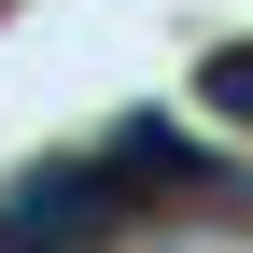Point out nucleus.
I'll use <instances>...</instances> for the list:
<instances>
[{"label": "nucleus", "mask_w": 253, "mask_h": 253, "mask_svg": "<svg viewBox=\"0 0 253 253\" xmlns=\"http://www.w3.org/2000/svg\"><path fill=\"white\" fill-rule=\"evenodd\" d=\"M211 113H239V126H253V56H211Z\"/></svg>", "instance_id": "f257e3e1"}]
</instances>
